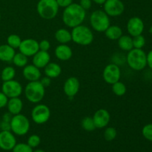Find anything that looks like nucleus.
Instances as JSON below:
<instances>
[{"label":"nucleus","instance_id":"20e7f679","mask_svg":"<svg viewBox=\"0 0 152 152\" xmlns=\"http://www.w3.org/2000/svg\"><path fill=\"white\" fill-rule=\"evenodd\" d=\"M25 96L31 103H39L45 94V88L41 84L39 80L29 82L25 88Z\"/></svg>","mask_w":152,"mask_h":152},{"label":"nucleus","instance_id":"4be33fe9","mask_svg":"<svg viewBox=\"0 0 152 152\" xmlns=\"http://www.w3.org/2000/svg\"><path fill=\"white\" fill-rule=\"evenodd\" d=\"M44 72L45 76L50 79H55L59 77L62 73V68L56 62H50L44 68Z\"/></svg>","mask_w":152,"mask_h":152},{"label":"nucleus","instance_id":"c9c22d12","mask_svg":"<svg viewBox=\"0 0 152 152\" xmlns=\"http://www.w3.org/2000/svg\"><path fill=\"white\" fill-rule=\"evenodd\" d=\"M39 47L40 50L43 51H48L50 48V43L48 40L42 39L39 42Z\"/></svg>","mask_w":152,"mask_h":152},{"label":"nucleus","instance_id":"6e6552de","mask_svg":"<svg viewBox=\"0 0 152 152\" xmlns=\"http://www.w3.org/2000/svg\"><path fill=\"white\" fill-rule=\"evenodd\" d=\"M31 118L37 125H42L47 123L50 117V110L45 104H38L31 111Z\"/></svg>","mask_w":152,"mask_h":152},{"label":"nucleus","instance_id":"4468645a","mask_svg":"<svg viewBox=\"0 0 152 152\" xmlns=\"http://www.w3.org/2000/svg\"><path fill=\"white\" fill-rule=\"evenodd\" d=\"M16 144L15 134L11 131L0 132V148L4 151H10Z\"/></svg>","mask_w":152,"mask_h":152},{"label":"nucleus","instance_id":"393cba45","mask_svg":"<svg viewBox=\"0 0 152 152\" xmlns=\"http://www.w3.org/2000/svg\"><path fill=\"white\" fill-rule=\"evenodd\" d=\"M117 43H118L119 48L124 51H129L134 48L133 41L131 36L122 35L117 39Z\"/></svg>","mask_w":152,"mask_h":152},{"label":"nucleus","instance_id":"ea45409f","mask_svg":"<svg viewBox=\"0 0 152 152\" xmlns=\"http://www.w3.org/2000/svg\"><path fill=\"white\" fill-rule=\"evenodd\" d=\"M58 5L60 7H67L73 3V0H56Z\"/></svg>","mask_w":152,"mask_h":152},{"label":"nucleus","instance_id":"b1692460","mask_svg":"<svg viewBox=\"0 0 152 152\" xmlns=\"http://www.w3.org/2000/svg\"><path fill=\"white\" fill-rule=\"evenodd\" d=\"M105 35L108 39L117 40L123 35V30L118 25H110L105 31Z\"/></svg>","mask_w":152,"mask_h":152},{"label":"nucleus","instance_id":"423d86ee","mask_svg":"<svg viewBox=\"0 0 152 152\" xmlns=\"http://www.w3.org/2000/svg\"><path fill=\"white\" fill-rule=\"evenodd\" d=\"M89 20L92 29L96 32H105L111 25L110 16L102 10H96L92 12Z\"/></svg>","mask_w":152,"mask_h":152},{"label":"nucleus","instance_id":"f8f14e48","mask_svg":"<svg viewBox=\"0 0 152 152\" xmlns=\"http://www.w3.org/2000/svg\"><path fill=\"white\" fill-rule=\"evenodd\" d=\"M18 49L20 53H23L28 57L33 56L39 50V42L34 39H25L22 40Z\"/></svg>","mask_w":152,"mask_h":152},{"label":"nucleus","instance_id":"7c9ffc66","mask_svg":"<svg viewBox=\"0 0 152 152\" xmlns=\"http://www.w3.org/2000/svg\"><path fill=\"white\" fill-rule=\"evenodd\" d=\"M117 129L114 127H108L104 132V138L107 141H112L117 137Z\"/></svg>","mask_w":152,"mask_h":152},{"label":"nucleus","instance_id":"7ed1b4c3","mask_svg":"<svg viewBox=\"0 0 152 152\" xmlns=\"http://www.w3.org/2000/svg\"><path fill=\"white\" fill-rule=\"evenodd\" d=\"M127 64L134 71H142L147 66V54L142 49L133 48L128 51Z\"/></svg>","mask_w":152,"mask_h":152},{"label":"nucleus","instance_id":"a19ab883","mask_svg":"<svg viewBox=\"0 0 152 152\" xmlns=\"http://www.w3.org/2000/svg\"><path fill=\"white\" fill-rule=\"evenodd\" d=\"M39 81L40 83H41V84L45 88H46L49 87V86H50V84H51V79H50V77H47V76H45V77H42V78L41 79V80H39Z\"/></svg>","mask_w":152,"mask_h":152},{"label":"nucleus","instance_id":"473e14b6","mask_svg":"<svg viewBox=\"0 0 152 152\" xmlns=\"http://www.w3.org/2000/svg\"><path fill=\"white\" fill-rule=\"evenodd\" d=\"M13 152H33V148L28 143H16V145L12 149Z\"/></svg>","mask_w":152,"mask_h":152},{"label":"nucleus","instance_id":"aec40b11","mask_svg":"<svg viewBox=\"0 0 152 152\" xmlns=\"http://www.w3.org/2000/svg\"><path fill=\"white\" fill-rule=\"evenodd\" d=\"M7 108L9 113L12 115L21 114V111L23 108V102L19 97L10 98L7 104Z\"/></svg>","mask_w":152,"mask_h":152},{"label":"nucleus","instance_id":"6ab92c4d","mask_svg":"<svg viewBox=\"0 0 152 152\" xmlns=\"http://www.w3.org/2000/svg\"><path fill=\"white\" fill-rule=\"evenodd\" d=\"M54 53L59 60L68 61L72 57V49L67 44H60L55 48Z\"/></svg>","mask_w":152,"mask_h":152},{"label":"nucleus","instance_id":"a18cd8bd","mask_svg":"<svg viewBox=\"0 0 152 152\" xmlns=\"http://www.w3.org/2000/svg\"><path fill=\"white\" fill-rule=\"evenodd\" d=\"M149 32L151 33V34H152V25H151V28H150V30H149Z\"/></svg>","mask_w":152,"mask_h":152},{"label":"nucleus","instance_id":"2f4dec72","mask_svg":"<svg viewBox=\"0 0 152 152\" xmlns=\"http://www.w3.org/2000/svg\"><path fill=\"white\" fill-rule=\"evenodd\" d=\"M132 41H133L134 48L142 49L145 45V39L142 34L134 37L132 38Z\"/></svg>","mask_w":152,"mask_h":152},{"label":"nucleus","instance_id":"c756f323","mask_svg":"<svg viewBox=\"0 0 152 152\" xmlns=\"http://www.w3.org/2000/svg\"><path fill=\"white\" fill-rule=\"evenodd\" d=\"M22 41L20 37L16 34H10L7 38V44L14 49L19 48Z\"/></svg>","mask_w":152,"mask_h":152},{"label":"nucleus","instance_id":"39448f33","mask_svg":"<svg viewBox=\"0 0 152 152\" xmlns=\"http://www.w3.org/2000/svg\"><path fill=\"white\" fill-rule=\"evenodd\" d=\"M59 7L56 0H39L37 3V10L40 17L50 20L56 17Z\"/></svg>","mask_w":152,"mask_h":152},{"label":"nucleus","instance_id":"c03bdc74","mask_svg":"<svg viewBox=\"0 0 152 152\" xmlns=\"http://www.w3.org/2000/svg\"><path fill=\"white\" fill-rule=\"evenodd\" d=\"M33 152H45L44 151V150H42V149H37V150H35V151H34Z\"/></svg>","mask_w":152,"mask_h":152},{"label":"nucleus","instance_id":"09e8293b","mask_svg":"<svg viewBox=\"0 0 152 152\" xmlns=\"http://www.w3.org/2000/svg\"><path fill=\"white\" fill-rule=\"evenodd\" d=\"M151 1H152V0H151Z\"/></svg>","mask_w":152,"mask_h":152},{"label":"nucleus","instance_id":"1a4fd4ad","mask_svg":"<svg viewBox=\"0 0 152 152\" xmlns=\"http://www.w3.org/2000/svg\"><path fill=\"white\" fill-rule=\"evenodd\" d=\"M121 77V71L119 65L114 63L107 65L102 71V78L104 81L109 85L120 81Z\"/></svg>","mask_w":152,"mask_h":152},{"label":"nucleus","instance_id":"dca6fc26","mask_svg":"<svg viewBox=\"0 0 152 152\" xmlns=\"http://www.w3.org/2000/svg\"><path fill=\"white\" fill-rule=\"evenodd\" d=\"M92 118L96 129H104L109 124L111 115L106 109L100 108L94 113Z\"/></svg>","mask_w":152,"mask_h":152},{"label":"nucleus","instance_id":"49530a36","mask_svg":"<svg viewBox=\"0 0 152 152\" xmlns=\"http://www.w3.org/2000/svg\"><path fill=\"white\" fill-rule=\"evenodd\" d=\"M0 21H1V14H0Z\"/></svg>","mask_w":152,"mask_h":152},{"label":"nucleus","instance_id":"ddd939ff","mask_svg":"<svg viewBox=\"0 0 152 152\" xmlns=\"http://www.w3.org/2000/svg\"><path fill=\"white\" fill-rule=\"evenodd\" d=\"M144 22L142 19L138 16H134L129 19L128 21L126 28L127 31L131 37H136L141 35L144 31Z\"/></svg>","mask_w":152,"mask_h":152},{"label":"nucleus","instance_id":"f3484780","mask_svg":"<svg viewBox=\"0 0 152 152\" xmlns=\"http://www.w3.org/2000/svg\"><path fill=\"white\" fill-rule=\"evenodd\" d=\"M22 74L26 80L29 82H34L39 80L42 77L40 69L34 65H27L22 70Z\"/></svg>","mask_w":152,"mask_h":152},{"label":"nucleus","instance_id":"72a5a7b5","mask_svg":"<svg viewBox=\"0 0 152 152\" xmlns=\"http://www.w3.org/2000/svg\"><path fill=\"white\" fill-rule=\"evenodd\" d=\"M27 143L32 148H37L41 143V138L37 134H32L28 137Z\"/></svg>","mask_w":152,"mask_h":152},{"label":"nucleus","instance_id":"bb28decb","mask_svg":"<svg viewBox=\"0 0 152 152\" xmlns=\"http://www.w3.org/2000/svg\"><path fill=\"white\" fill-rule=\"evenodd\" d=\"M1 74V80L3 82L9 81L14 79L16 76V70L12 66H6L2 69Z\"/></svg>","mask_w":152,"mask_h":152},{"label":"nucleus","instance_id":"0eeeda50","mask_svg":"<svg viewBox=\"0 0 152 152\" xmlns=\"http://www.w3.org/2000/svg\"><path fill=\"white\" fill-rule=\"evenodd\" d=\"M31 123L25 115L22 114L13 115L10 121V131L17 136H24L30 130Z\"/></svg>","mask_w":152,"mask_h":152},{"label":"nucleus","instance_id":"a878e982","mask_svg":"<svg viewBox=\"0 0 152 152\" xmlns=\"http://www.w3.org/2000/svg\"><path fill=\"white\" fill-rule=\"evenodd\" d=\"M12 62L14 64L15 66L18 68H24L28 64V57L24 55L23 53L19 52V53H15Z\"/></svg>","mask_w":152,"mask_h":152},{"label":"nucleus","instance_id":"9b49d317","mask_svg":"<svg viewBox=\"0 0 152 152\" xmlns=\"http://www.w3.org/2000/svg\"><path fill=\"white\" fill-rule=\"evenodd\" d=\"M103 7L104 11L111 17L120 16L125 10V5L121 0H106Z\"/></svg>","mask_w":152,"mask_h":152},{"label":"nucleus","instance_id":"9d476101","mask_svg":"<svg viewBox=\"0 0 152 152\" xmlns=\"http://www.w3.org/2000/svg\"><path fill=\"white\" fill-rule=\"evenodd\" d=\"M22 86L19 82L12 80L3 82L1 86V91L10 99L13 97H19L22 94Z\"/></svg>","mask_w":152,"mask_h":152},{"label":"nucleus","instance_id":"37998d69","mask_svg":"<svg viewBox=\"0 0 152 152\" xmlns=\"http://www.w3.org/2000/svg\"><path fill=\"white\" fill-rule=\"evenodd\" d=\"M105 1L106 0H92V1L97 4H103L105 2Z\"/></svg>","mask_w":152,"mask_h":152},{"label":"nucleus","instance_id":"de8ad7c7","mask_svg":"<svg viewBox=\"0 0 152 152\" xmlns=\"http://www.w3.org/2000/svg\"><path fill=\"white\" fill-rule=\"evenodd\" d=\"M0 79H1V74H0Z\"/></svg>","mask_w":152,"mask_h":152},{"label":"nucleus","instance_id":"e433bc0d","mask_svg":"<svg viewBox=\"0 0 152 152\" xmlns=\"http://www.w3.org/2000/svg\"><path fill=\"white\" fill-rule=\"evenodd\" d=\"M8 99L9 98L2 91H0V108H3L7 106Z\"/></svg>","mask_w":152,"mask_h":152},{"label":"nucleus","instance_id":"f704fd0d","mask_svg":"<svg viewBox=\"0 0 152 152\" xmlns=\"http://www.w3.org/2000/svg\"><path fill=\"white\" fill-rule=\"evenodd\" d=\"M142 134L145 139L152 142V123L145 125L142 128Z\"/></svg>","mask_w":152,"mask_h":152},{"label":"nucleus","instance_id":"4c0bfd02","mask_svg":"<svg viewBox=\"0 0 152 152\" xmlns=\"http://www.w3.org/2000/svg\"><path fill=\"white\" fill-rule=\"evenodd\" d=\"M79 4H80L85 10H88L91 7L92 0H80Z\"/></svg>","mask_w":152,"mask_h":152},{"label":"nucleus","instance_id":"2eb2a0df","mask_svg":"<svg viewBox=\"0 0 152 152\" xmlns=\"http://www.w3.org/2000/svg\"><path fill=\"white\" fill-rule=\"evenodd\" d=\"M80 88V80L75 77H71L65 80L63 86L64 93L70 99H73L78 94Z\"/></svg>","mask_w":152,"mask_h":152},{"label":"nucleus","instance_id":"a211bd4d","mask_svg":"<svg viewBox=\"0 0 152 152\" xmlns=\"http://www.w3.org/2000/svg\"><path fill=\"white\" fill-rule=\"evenodd\" d=\"M50 62V56L48 51L39 50L33 56V65L40 68H44Z\"/></svg>","mask_w":152,"mask_h":152},{"label":"nucleus","instance_id":"f257e3e1","mask_svg":"<svg viewBox=\"0 0 152 152\" xmlns=\"http://www.w3.org/2000/svg\"><path fill=\"white\" fill-rule=\"evenodd\" d=\"M86 17V10L77 3L65 7L62 13V22L68 28H73L82 25Z\"/></svg>","mask_w":152,"mask_h":152},{"label":"nucleus","instance_id":"5701e85b","mask_svg":"<svg viewBox=\"0 0 152 152\" xmlns=\"http://www.w3.org/2000/svg\"><path fill=\"white\" fill-rule=\"evenodd\" d=\"M54 37L56 41L60 44H67L72 41L71 33L65 28H59L56 31Z\"/></svg>","mask_w":152,"mask_h":152},{"label":"nucleus","instance_id":"79ce46f5","mask_svg":"<svg viewBox=\"0 0 152 152\" xmlns=\"http://www.w3.org/2000/svg\"><path fill=\"white\" fill-rule=\"evenodd\" d=\"M147 65L152 70V50L147 54Z\"/></svg>","mask_w":152,"mask_h":152},{"label":"nucleus","instance_id":"cd10ccee","mask_svg":"<svg viewBox=\"0 0 152 152\" xmlns=\"http://www.w3.org/2000/svg\"><path fill=\"white\" fill-rule=\"evenodd\" d=\"M112 88L113 93L117 96H122L123 95H125L126 93V91H127L126 85L120 81L114 83L112 85V88Z\"/></svg>","mask_w":152,"mask_h":152},{"label":"nucleus","instance_id":"412c9836","mask_svg":"<svg viewBox=\"0 0 152 152\" xmlns=\"http://www.w3.org/2000/svg\"><path fill=\"white\" fill-rule=\"evenodd\" d=\"M15 53V49L7 44L0 45V61L4 62H12Z\"/></svg>","mask_w":152,"mask_h":152},{"label":"nucleus","instance_id":"c85d7f7f","mask_svg":"<svg viewBox=\"0 0 152 152\" xmlns=\"http://www.w3.org/2000/svg\"><path fill=\"white\" fill-rule=\"evenodd\" d=\"M81 126L83 129L86 132H93L96 129L93 118L91 117H84L81 122Z\"/></svg>","mask_w":152,"mask_h":152},{"label":"nucleus","instance_id":"f03ea898","mask_svg":"<svg viewBox=\"0 0 152 152\" xmlns=\"http://www.w3.org/2000/svg\"><path fill=\"white\" fill-rule=\"evenodd\" d=\"M71 33L72 41L79 45H89L93 42L94 39L92 30L83 24L73 28Z\"/></svg>","mask_w":152,"mask_h":152},{"label":"nucleus","instance_id":"58836bf2","mask_svg":"<svg viewBox=\"0 0 152 152\" xmlns=\"http://www.w3.org/2000/svg\"><path fill=\"white\" fill-rule=\"evenodd\" d=\"M0 130L1 131H10V122L1 120L0 121Z\"/></svg>","mask_w":152,"mask_h":152}]
</instances>
